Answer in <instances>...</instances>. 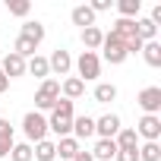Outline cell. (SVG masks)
<instances>
[{
	"instance_id": "cell-2",
	"label": "cell",
	"mask_w": 161,
	"mask_h": 161,
	"mask_svg": "<svg viewBox=\"0 0 161 161\" xmlns=\"http://www.w3.org/2000/svg\"><path fill=\"white\" fill-rule=\"evenodd\" d=\"M22 133H25V142H29V145L47 139V117L38 114V111H29V114L22 117Z\"/></svg>"
},
{
	"instance_id": "cell-12",
	"label": "cell",
	"mask_w": 161,
	"mask_h": 161,
	"mask_svg": "<svg viewBox=\"0 0 161 161\" xmlns=\"http://www.w3.org/2000/svg\"><path fill=\"white\" fill-rule=\"evenodd\" d=\"M76 142L79 139H89V136H95V117H89V114H82V117H73V133H69Z\"/></svg>"
},
{
	"instance_id": "cell-21",
	"label": "cell",
	"mask_w": 161,
	"mask_h": 161,
	"mask_svg": "<svg viewBox=\"0 0 161 161\" xmlns=\"http://www.w3.org/2000/svg\"><path fill=\"white\" fill-rule=\"evenodd\" d=\"M79 152H82V148H79V142H76L73 136H63V139L57 142V155H60V158H66V161H73Z\"/></svg>"
},
{
	"instance_id": "cell-33",
	"label": "cell",
	"mask_w": 161,
	"mask_h": 161,
	"mask_svg": "<svg viewBox=\"0 0 161 161\" xmlns=\"http://www.w3.org/2000/svg\"><path fill=\"white\" fill-rule=\"evenodd\" d=\"M10 148H13V142H7V139H0V158H7V155H10Z\"/></svg>"
},
{
	"instance_id": "cell-13",
	"label": "cell",
	"mask_w": 161,
	"mask_h": 161,
	"mask_svg": "<svg viewBox=\"0 0 161 161\" xmlns=\"http://www.w3.org/2000/svg\"><path fill=\"white\" fill-rule=\"evenodd\" d=\"M69 19H73V25H79V29H92V25H95V13H92V7H89V3L73 7Z\"/></svg>"
},
{
	"instance_id": "cell-35",
	"label": "cell",
	"mask_w": 161,
	"mask_h": 161,
	"mask_svg": "<svg viewBox=\"0 0 161 161\" xmlns=\"http://www.w3.org/2000/svg\"><path fill=\"white\" fill-rule=\"evenodd\" d=\"M73 161H95V158H92V155H89V152H79V155H76V158H73Z\"/></svg>"
},
{
	"instance_id": "cell-25",
	"label": "cell",
	"mask_w": 161,
	"mask_h": 161,
	"mask_svg": "<svg viewBox=\"0 0 161 161\" xmlns=\"http://www.w3.org/2000/svg\"><path fill=\"white\" fill-rule=\"evenodd\" d=\"M114 142H117V148H139V136H136V130H130V126H123V130L114 136Z\"/></svg>"
},
{
	"instance_id": "cell-20",
	"label": "cell",
	"mask_w": 161,
	"mask_h": 161,
	"mask_svg": "<svg viewBox=\"0 0 161 161\" xmlns=\"http://www.w3.org/2000/svg\"><path fill=\"white\" fill-rule=\"evenodd\" d=\"M142 60H145L152 69H158V66H161V41H145V44H142Z\"/></svg>"
},
{
	"instance_id": "cell-11",
	"label": "cell",
	"mask_w": 161,
	"mask_h": 161,
	"mask_svg": "<svg viewBox=\"0 0 161 161\" xmlns=\"http://www.w3.org/2000/svg\"><path fill=\"white\" fill-rule=\"evenodd\" d=\"M0 69H3V76L7 79H19V76H25V60L19 57V54H7L3 57V63H0Z\"/></svg>"
},
{
	"instance_id": "cell-23",
	"label": "cell",
	"mask_w": 161,
	"mask_h": 161,
	"mask_svg": "<svg viewBox=\"0 0 161 161\" xmlns=\"http://www.w3.org/2000/svg\"><path fill=\"white\" fill-rule=\"evenodd\" d=\"M95 101H98V104L117 101V86H114V82H98V86H95Z\"/></svg>"
},
{
	"instance_id": "cell-31",
	"label": "cell",
	"mask_w": 161,
	"mask_h": 161,
	"mask_svg": "<svg viewBox=\"0 0 161 161\" xmlns=\"http://www.w3.org/2000/svg\"><path fill=\"white\" fill-rule=\"evenodd\" d=\"M0 139H7V142H13V123H10L7 117H0Z\"/></svg>"
},
{
	"instance_id": "cell-5",
	"label": "cell",
	"mask_w": 161,
	"mask_h": 161,
	"mask_svg": "<svg viewBox=\"0 0 161 161\" xmlns=\"http://www.w3.org/2000/svg\"><path fill=\"white\" fill-rule=\"evenodd\" d=\"M98 51H104V60H108L111 66H120V63L130 57V54H126V47H123V41H120L114 32H108V35H104V41H101V47H98Z\"/></svg>"
},
{
	"instance_id": "cell-24",
	"label": "cell",
	"mask_w": 161,
	"mask_h": 161,
	"mask_svg": "<svg viewBox=\"0 0 161 161\" xmlns=\"http://www.w3.org/2000/svg\"><path fill=\"white\" fill-rule=\"evenodd\" d=\"M139 10H142V0H117L120 19H139Z\"/></svg>"
},
{
	"instance_id": "cell-18",
	"label": "cell",
	"mask_w": 161,
	"mask_h": 161,
	"mask_svg": "<svg viewBox=\"0 0 161 161\" xmlns=\"http://www.w3.org/2000/svg\"><path fill=\"white\" fill-rule=\"evenodd\" d=\"M111 32L120 38V41H130V38H136V19H114V25H111Z\"/></svg>"
},
{
	"instance_id": "cell-28",
	"label": "cell",
	"mask_w": 161,
	"mask_h": 161,
	"mask_svg": "<svg viewBox=\"0 0 161 161\" xmlns=\"http://www.w3.org/2000/svg\"><path fill=\"white\" fill-rule=\"evenodd\" d=\"M10 161H35V158H32V145H29V142H13Z\"/></svg>"
},
{
	"instance_id": "cell-10",
	"label": "cell",
	"mask_w": 161,
	"mask_h": 161,
	"mask_svg": "<svg viewBox=\"0 0 161 161\" xmlns=\"http://www.w3.org/2000/svg\"><path fill=\"white\" fill-rule=\"evenodd\" d=\"M60 95L66 98V101H76V98H82L86 95V82L79 76H66L63 82H60Z\"/></svg>"
},
{
	"instance_id": "cell-26",
	"label": "cell",
	"mask_w": 161,
	"mask_h": 161,
	"mask_svg": "<svg viewBox=\"0 0 161 161\" xmlns=\"http://www.w3.org/2000/svg\"><path fill=\"white\" fill-rule=\"evenodd\" d=\"M139 161H161V142H139Z\"/></svg>"
},
{
	"instance_id": "cell-9",
	"label": "cell",
	"mask_w": 161,
	"mask_h": 161,
	"mask_svg": "<svg viewBox=\"0 0 161 161\" xmlns=\"http://www.w3.org/2000/svg\"><path fill=\"white\" fill-rule=\"evenodd\" d=\"M47 66H51V73H57V76H69V69H73V57H69V51L57 47V51L47 57Z\"/></svg>"
},
{
	"instance_id": "cell-3",
	"label": "cell",
	"mask_w": 161,
	"mask_h": 161,
	"mask_svg": "<svg viewBox=\"0 0 161 161\" xmlns=\"http://www.w3.org/2000/svg\"><path fill=\"white\" fill-rule=\"evenodd\" d=\"M76 73H79L82 82H95V79L101 76V57L95 51H82L79 60H76Z\"/></svg>"
},
{
	"instance_id": "cell-4",
	"label": "cell",
	"mask_w": 161,
	"mask_h": 161,
	"mask_svg": "<svg viewBox=\"0 0 161 161\" xmlns=\"http://www.w3.org/2000/svg\"><path fill=\"white\" fill-rule=\"evenodd\" d=\"M57 101H60V82H57V79H44L41 89L35 92V111L38 114L41 111H51Z\"/></svg>"
},
{
	"instance_id": "cell-16",
	"label": "cell",
	"mask_w": 161,
	"mask_h": 161,
	"mask_svg": "<svg viewBox=\"0 0 161 161\" xmlns=\"http://www.w3.org/2000/svg\"><path fill=\"white\" fill-rule=\"evenodd\" d=\"M95 161H114V155H117V142L114 139H98L95 142V148L89 152Z\"/></svg>"
},
{
	"instance_id": "cell-22",
	"label": "cell",
	"mask_w": 161,
	"mask_h": 161,
	"mask_svg": "<svg viewBox=\"0 0 161 161\" xmlns=\"http://www.w3.org/2000/svg\"><path fill=\"white\" fill-rule=\"evenodd\" d=\"M101 41H104V32H101L98 25L82 29V44H86V51H98V47H101Z\"/></svg>"
},
{
	"instance_id": "cell-7",
	"label": "cell",
	"mask_w": 161,
	"mask_h": 161,
	"mask_svg": "<svg viewBox=\"0 0 161 161\" xmlns=\"http://www.w3.org/2000/svg\"><path fill=\"white\" fill-rule=\"evenodd\" d=\"M136 104L142 108V114H158L161 111V89L158 86H145L136 95Z\"/></svg>"
},
{
	"instance_id": "cell-1",
	"label": "cell",
	"mask_w": 161,
	"mask_h": 161,
	"mask_svg": "<svg viewBox=\"0 0 161 161\" xmlns=\"http://www.w3.org/2000/svg\"><path fill=\"white\" fill-rule=\"evenodd\" d=\"M73 101H66V98H60L54 108H51V120H47V133H57L60 139L63 136H69L73 133Z\"/></svg>"
},
{
	"instance_id": "cell-27",
	"label": "cell",
	"mask_w": 161,
	"mask_h": 161,
	"mask_svg": "<svg viewBox=\"0 0 161 161\" xmlns=\"http://www.w3.org/2000/svg\"><path fill=\"white\" fill-rule=\"evenodd\" d=\"M35 51H38V44H32L29 38L16 35V44H13V54H19L22 60H29V57H35Z\"/></svg>"
},
{
	"instance_id": "cell-8",
	"label": "cell",
	"mask_w": 161,
	"mask_h": 161,
	"mask_svg": "<svg viewBox=\"0 0 161 161\" xmlns=\"http://www.w3.org/2000/svg\"><path fill=\"white\" fill-rule=\"evenodd\" d=\"M120 130H123V123H120L117 114H101V117L95 120V136H98V139H114Z\"/></svg>"
},
{
	"instance_id": "cell-34",
	"label": "cell",
	"mask_w": 161,
	"mask_h": 161,
	"mask_svg": "<svg viewBox=\"0 0 161 161\" xmlns=\"http://www.w3.org/2000/svg\"><path fill=\"white\" fill-rule=\"evenodd\" d=\"M7 89H10V79H7V76H3V69H0V95H3V92H7Z\"/></svg>"
},
{
	"instance_id": "cell-29",
	"label": "cell",
	"mask_w": 161,
	"mask_h": 161,
	"mask_svg": "<svg viewBox=\"0 0 161 161\" xmlns=\"http://www.w3.org/2000/svg\"><path fill=\"white\" fill-rule=\"evenodd\" d=\"M7 10H10V16L25 19V16L32 13V3H29V0H7Z\"/></svg>"
},
{
	"instance_id": "cell-6",
	"label": "cell",
	"mask_w": 161,
	"mask_h": 161,
	"mask_svg": "<svg viewBox=\"0 0 161 161\" xmlns=\"http://www.w3.org/2000/svg\"><path fill=\"white\" fill-rule=\"evenodd\" d=\"M136 136L145 142H158L161 139V117L158 114H142L136 123Z\"/></svg>"
},
{
	"instance_id": "cell-19",
	"label": "cell",
	"mask_w": 161,
	"mask_h": 161,
	"mask_svg": "<svg viewBox=\"0 0 161 161\" xmlns=\"http://www.w3.org/2000/svg\"><path fill=\"white\" fill-rule=\"evenodd\" d=\"M32 158H38V161H54V158H57V142H51V139L35 142V145H32Z\"/></svg>"
},
{
	"instance_id": "cell-17",
	"label": "cell",
	"mask_w": 161,
	"mask_h": 161,
	"mask_svg": "<svg viewBox=\"0 0 161 161\" xmlns=\"http://www.w3.org/2000/svg\"><path fill=\"white\" fill-rule=\"evenodd\" d=\"M25 73H32L35 79H41V82H44V79L51 76V66H47V57H38V54H35V57H29V60H25Z\"/></svg>"
},
{
	"instance_id": "cell-32",
	"label": "cell",
	"mask_w": 161,
	"mask_h": 161,
	"mask_svg": "<svg viewBox=\"0 0 161 161\" xmlns=\"http://www.w3.org/2000/svg\"><path fill=\"white\" fill-rule=\"evenodd\" d=\"M111 3H114V0H92L89 7H92V13L98 16V13H108V10H111Z\"/></svg>"
},
{
	"instance_id": "cell-30",
	"label": "cell",
	"mask_w": 161,
	"mask_h": 161,
	"mask_svg": "<svg viewBox=\"0 0 161 161\" xmlns=\"http://www.w3.org/2000/svg\"><path fill=\"white\" fill-rule=\"evenodd\" d=\"M114 161H139V152L136 148H117Z\"/></svg>"
},
{
	"instance_id": "cell-14",
	"label": "cell",
	"mask_w": 161,
	"mask_h": 161,
	"mask_svg": "<svg viewBox=\"0 0 161 161\" xmlns=\"http://www.w3.org/2000/svg\"><path fill=\"white\" fill-rule=\"evenodd\" d=\"M136 38L145 44V41H158V25L148 19V16H139L136 19Z\"/></svg>"
},
{
	"instance_id": "cell-15",
	"label": "cell",
	"mask_w": 161,
	"mask_h": 161,
	"mask_svg": "<svg viewBox=\"0 0 161 161\" xmlns=\"http://www.w3.org/2000/svg\"><path fill=\"white\" fill-rule=\"evenodd\" d=\"M19 35L29 38L32 44H41V41H44V25H41L38 19H25V22L19 25Z\"/></svg>"
}]
</instances>
